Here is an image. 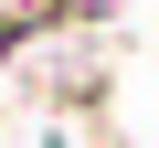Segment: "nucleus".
I'll list each match as a JSON object with an SVG mask.
<instances>
[{
	"label": "nucleus",
	"instance_id": "obj_1",
	"mask_svg": "<svg viewBox=\"0 0 159 148\" xmlns=\"http://www.w3.org/2000/svg\"><path fill=\"white\" fill-rule=\"evenodd\" d=\"M53 11H64V0H0V42H21V32L53 21Z\"/></svg>",
	"mask_w": 159,
	"mask_h": 148
}]
</instances>
